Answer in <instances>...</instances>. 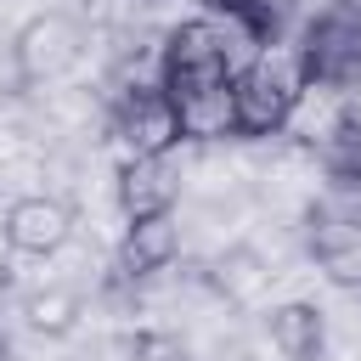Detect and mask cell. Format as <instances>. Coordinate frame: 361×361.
Here are the masks:
<instances>
[{"label":"cell","mask_w":361,"mask_h":361,"mask_svg":"<svg viewBox=\"0 0 361 361\" xmlns=\"http://www.w3.org/2000/svg\"><path fill=\"white\" fill-rule=\"evenodd\" d=\"M310 90L299 39H259V51L243 62V73L231 79V102H237V135H282L299 96Z\"/></svg>","instance_id":"obj_1"},{"label":"cell","mask_w":361,"mask_h":361,"mask_svg":"<svg viewBox=\"0 0 361 361\" xmlns=\"http://www.w3.org/2000/svg\"><path fill=\"white\" fill-rule=\"evenodd\" d=\"M79 51H85L79 23L68 11H39L11 39V73H17V85H45V79L68 73L79 62Z\"/></svg>","instance_id":"obj_2"},{"label":"cell","mask_w":361,"mask_h":361,"mask_svg":"<svg viewBox=\"0 0 361 361\" xmlns=\"http://www.w3.org/2000/svg\"><path fill=\"white\" fill-rule=\"evenodd\" d=\"M113 135H118L124 158H169L180 147V118H175V102L164 96V85H130L113 113Z\"/></svg>","instance_id":"obj_3"},{"label":"cell","mask_w":361,"mask_h":361,"mask_svg":"<svg viewBox=\"0 0 361 361\" xmlns=\"http://www.w3.org/2000/svg\"><path fill=\"white\" fill-rule=\"evenodd\" d=\"M0 237H6L11 254L45 259V254H56V248L73 237V209H68L62 197H51V192H28V197H17V203L6 209Z\"/></svg>","instance_id":"obj_4"},{"label":"cell","mask_w":361,"mask_h":361,"mask_svg":"<svg viewBox=\"0 0 361 361\" xmlns=\"http://www.w3.org/2000/svg\"><path fill=\"white\" fill-rule=\"evenodd\" d=\"M310 254L327 282L361 288V214L344 209H316L310 214Z\"/></svg>","instance_id":"obj_5"},{"label":"cell","mask_w":361,"mask_h":361,"mask_svg":"<svg viewBox=\"0 0 361 361\" xmlns=\"http://www.w3.org/2000/svg\"><path fill=\"white\" fill-rule=\"evenodd\" d=\"M175 197H180V169L169 158H124L118 164V209H124V220L175 214Z\"/></svg>","instance_id":"obj_6"},{"label":"cell","mask_w":361,"mask_h":361,"mask_svg":"<svg viewBox=\"0 0 361 361\" xmlns=\"http://www.w3.org/2000/svg\"><path fill=\"white\" fill-rule=\"evenodd\" d=\"M180 254V220L175 214H147V220H130L124 237H118V276L141 282V276H158L169 271Z\"/></svg>","instance_id":"obj_7"},{"label":"cell","mask_w":361,"mask_h":361,"mask_svg":"<svg viewBox=\"0 0 361 361\" xmlns=\"http://www.w3.org/2000/svg\"><path fill=\"white\" fill-rule=\"evenodd\" d=\"M271 350L282 361H322L327 350V316L310 305V299H288V305H271Z\"/></svg>","instance_id":"obj_8"},{"label":"cell","mask_w":361,"mask_h":361,"mask_svg":"<svg viewBox=\"0 0 361 361\" xmlns=\"http://www.w3.org/2000/svg\"><path fill=\"white\" fill-rule=\"evenodd\" d=\"M175 118H180V141H226L237 135V102H231V79L226 85H203L186 96H169Z\"/></svg>","instance_id":"obj_9"},{"label":"cell","mask_w":361,"mask_h":361,"mask_svg":"<svg viewBox=\"0 0 361 361\" xmlns=\"http://www.w3.org/2000/svg\"><path fill=\"white\" fill-rule=\"evenodd\" d=\"M79 316H85V299H79L73 288H62V282L34 288V293L23 299V322H28L39 338H68V333L79 327Z\"/></svg>","instance_id":"obj_10"},{"label":"cell","mask_w":361,"mask_h":361,"mask_svg":"<svg viewBox=\"0 0 361 361\" xmlns=\"http://www.w3.org/2000/svg\"><path fill=\"white\" fill-rule=\"evenodd\" d=\"M259 282H265V271H259V265H254L243 248L220 259V288H226L231 299H254V293H259Z\"/></svg>","instance_id":"obj_11"},{"label":"cell","mask_w":361,"mask_h":361,"mask_svg":"<svg viewBox=\"0 0 361 361\" xmlns=\"http://www.w3.org/2000/svg\"><path fill=\"white\" fill-rule=\"evenodd\" d=\"M130 361H186L175 333H135L130 338Z\"/></svg>","instance_id":"obj_12"},{"label":"cell","mask_w":361,"mask_h":361,"mask_svg":"<svg viewBox=\"0 0 361 361\" xmlns=\"http://www.w3.org/2000/svg\"><path fill=\"white\" fill-rule=\"evenodd\" d=\"M203 6V17H237L243 11V0H197Z\"/></svg>","instance_id":"obj_13"},{"label":"cell","mask_w":361,"mask_h":361,"mask_svg":"<svg viewBox=\"0 0 361 361\" xmlns=\"http://www.w3.org/2000/svg\"><path fill=\"white\" fill-rule=\"evenodd\" d=\"M0 361H11V338L6 333H0Z\"/></svg>","instance_id":"obj_14"},{"label":"cell","mask_w":361,"mask_h":361,"mask_svg":"<svg viewBox=\"0 0 361 361\" xmlns=\"http://www.w3.org/2000/svg\"><path fill=\"white\" fill-rule=\"evenodd\" d=\"M6 288H11V276H6V265H0V299H6Z\"/></svg>","instance_id":"obj_15"}]
</instances>
